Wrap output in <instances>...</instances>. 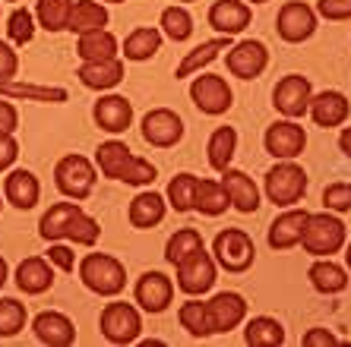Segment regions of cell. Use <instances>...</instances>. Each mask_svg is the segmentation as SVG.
I'll list each match as a JSON object with an SVG mask.
<instances>
[{
	"label": "cell",
	"instance_id": "obj_1",
	"mask_svg": "<svg viewBox=\"0 0 351 347\" xmlns=\"http://www.w3.org/2000/svg\"><path fill=\"white\" fill-rule=\"evenodd\" d=\"M38 234L48 243L73 240V243H80V246H95L98 237H101V227H98V221L92 218V215H86L76 202H58V205H51V209L41 215Z\"/></svg>",
	"mask_w": 351,
	"mask_h": 347
},
{
	"label": "cell",
	"instance_id": "obj_2",
	"mask_svg": "<svg viewBox=\"0 0 351 347\" xmlns=\"http://www.w3.org/2000/svg\"><path fill=\"white\" fill-rule=\"evenodd\" d=\"M95 164L101 168L105 177L123 180V183H133V186H146V183H152V180L158 177L156 164H149L146 158L130 155L127 142H117V139L101 142V146L95 149Z\"/></svg>",
	"mask_w": 351,
	"mask_h": 347
},
{
	"label": "cell",
	"instance_id": "obj_3",
	"mask_svg": "<svg viewBox=\"0 0 351 347\" xmlns=\"http://www.w3.org/2000/svg\"><path fill=\"white\" fill-rule=\"evenodd\" d=\"M80 278L98 297H117V294L127 287V272H123L121 262H117L114 256H108V253H89V256L82 259Z\"/></svg>",
	"mask_w": 351,
	"mask_h": 347
},
{
	"label": "cell",
	"instance_id": "obj_4",
	"mask_svg": "<svg viewBox=\"0 0 351 347\" xmlns=\"http://www.w3.org/2000/svg\"><path fill=\"white\" fill-rule=\"evenodd\" d=\"M304 250L311 256H332L345 246V224L342 218H335L329 211H317V215H307V224H304Z\"/></svg>",
	"mask_w": 351,
	"mask_h": 347
},
{
	"label": "cell",
	"instance_id": "obj_5",
	"mask_svg": "<svg viewBox=\"0 0 351 347\" xmlns=\"http://www.w3.org/2000/svg\"><path fill=\"white\" fill-rule=\"evenodd\" d=\"M95 180H98L95 164H92L89 158H82V155H64L58 162V168H54V183H58V190L76 202L89 199L92 190H95Z\"/></svg>",
	"mask_w": 351,
	"mask_h": 347
},
{
	"label": "cell",
	"instance_id": "obj_6",
	"mask_svg": "<svg viewBox=\"0 0 351 347\" xmlns=\"http://www.w3.org/2000/svg\"><path fill=\"white\" fill-rule=\"evenodd\" d=\"M213 256L225 272H247L256 259V246L250 240V234H244L241 227H228V231L215 234Z\"/></svg>",
	"mask_w": 351,
	"mask_h": 347
},
{
	"label": "cell",
	"instance_id": "obj_7",
	"mask_svg": "<svg viewBox=\"0 0 351 347\" xmlns=\"http://www.w3.org/2000/svg\"><path fill=\"white\" fill-rule=\"evenodd\" d=\"M304 193H307V174H304L301 164L278 162L266 174V196H269V202H276L278 209H288L294 202H301Z\"/></svg>",
	"mask_w": 351,
	"mask_h": 347
},
{
	"label": "cell",
	"instance_id": "obj_8",
	"mask_svg": "<svg viewBox=\"0 0 351 347\" xmlns=\"http://www.w3.org/2000/svg\"><path fill=\"white\" fill-rule=\"evenodd\" d=\"M178 287L187 297H199V294L213 291L215 284V256L206 253V246H199L196 253H190L184 262H178Z\"/></svg>",
	"mask_w": 351,
	"mask_h": 347
},
{
	"label": "cell",
	"instance_id": "obj_9",
	"mask_svg": "<svg viewBox=\"0 0 351 347\" xmlns=\"http://www.w3.org/2000/svg\"><path fill=\"white\" fill-rule=\"evenodd\" d=\"M101 335H105L111 344H133L139 338V331H143V319H139L136 307L130 303H108L101 309Z\"/></svg>",
	"mask_w": 351,
	"mask_h": 347
},
{
	"label": "cell",
	"instance_id": "obj_10",
	"mask_svg": "<svg viewBox=\"0 0 351 347\" xmlns=\"http://www.w3.org/2000/svg\"><path fill=\"white\" fill-rule=\"evenodd\" d=\"M311 98H313L311 79H304L301 73H288L285 79H278V86L272 89V105H276L278 114H285L288 120L304 117V114L311 111Z\"/></svg>",
	"mask_w": 351,
	"mask_h": 347
},
{
	"label": "cell",
	"instance_id": "obj_11",
	"mask_svg": "<svg viewBox=\"0 0 351 347\" xmlns=\"http://www.w3.org/2000/svg\"><path fill=\"white\" fill-rule=\"evenodd\" d=\"M276 29L282 35V41H288V44L307 41L317 32V10H311L304 0H288L285 7L278 10Z\"/></svg>",
	"mask_w": 351,
	"mask_h": 347
},
{
	"label": "cell",
	"instance_id": "obj_12",
	"mask_svg": "<svg viewBox=\"0 0 351 347\" xmlns=\"http://www.w3.org/2000/svg\"><path fill=\"white\" fill-rule=\"evenodd\" d=\"M263 142H266V152H269L276 162H294V158L307 149V133L294 120H276L266 129Z\"/></svg>",
	"mask_w": 351,
	"mask_h": 347
},
{
	"label": "cell",
	"instance_id": "obj_13",
	"mask_svg": "<svg viewBox=\"0 0 351 347\" xmlns=\"http://www.w3.org/2000/svg\"><path fill=\"white\" fill-rule=\"evenodd\" d=\"M190 98H193V105L199 107L203 114H213V117H219V114H225L231 107V101H234V95H231L228 82L221 79V76H213V73H199L193 79V86H190Z\"/></svg>",
	"mask_w": 351,
	"mask_h": 347
},
{
	"label": "cell",
	"instance_id": "obj_14",
	"mask_svg": "<svg viewBox=\"0 0 351 347\" xmlns=\"http://www.w3.org/2000/svg\"><path fill=\"white\" fill-rule=\"evenodd\" d=\"M143 139L156 149H171L184 139V120L171 107H156L143 117Z\"/></svg>",
	"mask_w": 351,
	"mask_h": 347
},
{
	"label": "cell",
	"instance_id": "obj_15",
	"mask_svg": "<svg viewBox=\"0 0 351 347\" xmlns=\"http://www.w3.org/2000/svg\"><path fill=\"white\" fill-rule=\"evenodd\" d=\"M269 66V51L263 41H237L234 48H228V70L241 79H256Z\"/></svg>",
	"mask_w": 351,
	"mask_h": 347
},
{
	"label": "cell",
	"instance_id": "obj_16",
	"mask_svg": "<svg viewBox=\"0 0 351 347\" xmlns=\"http://www.w3.org/2000/svg\"><path fill=\"white\" fill-rule=\"evenodd\" d=\"M133 297H136V303L146 309V313H165L174 300V281L162 272H146L136 281Z\"/></svg>",
	"mask_w": 351,
	"mask_h": 347
},
{
	"label": "cell",
	"instance_id": "obj_17",
	"mask_svg": "<svg viewBox=\"0 0 351 347\" xmlns=\"http://www.w3.org/2000/svg\"><path fill=\"white\" fill-rule=\"evenodd\" d=\"M206 309H209V322H213V335H219V331H231L237 329V325L247 319V300L241 297V294H231V291H221L215 294L209 303H206Z\"/></svg>",
	"mask_w": 351,
	"mask_h": 347
},
{
	"label": "cell",
	"instance_id": "obj_18",
	"mask_svg": "<svg viewBox=\"0 0 351 347\" xmlns=\"http://www.w3.org/2000/svg\"><path fill=\"white\" fill-rule=\"evenodd\" d=\"M221 186H225V193H228V202L234 205L237 211H244V215H254V211L260 209V190H256L254 177H247L244 170H237V168L221 170Z\"/></svg>",
	"mask_w": 351,
	"mask_h": 347
},
{
	"label": "cell",
	"instance_id": "obj_19",
	"mask_svg": "<svg viewBox=\"0 0 351 347\" xmlns=\"http://www.w3.org/2000/svg\"><path fill=\"white\" fill-rule=\"evenodd\" d=\"M92 117L105 133H123L133 123V105L123 95H101L92 107Z\"/></svg>",
	"mask_w": 351,
	"mask_h": 347
},
{
	"label": "cell",
	"instance_id": "obj_20",
	"mask_svg": "<svg viewBox=\"0 0 351 347\" xmlns=\"http://www.w3.org/2000/svg\"><path fill=\"white\" fill-rule=\"evenodd\" d=\"M32 331H35V338L48 347H70L76 338L73 322L64 313H54V309H45V313L35 316Z\"/></svg>",
	"mask_w": 351,
	"mask_h": 347
},
{
	"label": "cell",
	"instance_id": "obj_21",
	"mask_svg": "<svg viewBox=\"0 0 351 347\" xmlns=\"http://www.w3.org/2000/svg\"><path fill=\"white\" fill-rule=\"evenodd\" d=\"M250 7L244 0H215L209 7V25L221 35H237L250 25Z\"/></svg>",
	"mask_w": 351,
	"mask_h": 347
},
{
	"label": "cell",
	"instance_id": "obj_22",
	"mask_svg": "<svg viewBox=\"0 0 351 347\" xmlns=\"http://www.w3.org/2000/svg\"><path fill=\"white\" fill-rule=\"evenodd\" d=\"M348 98L342 95V92H319V95L311 98V117L317 127H342L345 120H348Z\"/></svg>",
	"mask_w": 351,
	"mask_h": 347
},
{
	"label": "cell",
	"instance_id": "obj_23",
	"mask_svg": "<svg viewBox=\"0 0 351 347\" xmlns=\"http://www.w3.org/2000/svg\"><path fill=\"white\" fill-rule=\"evenodd\" d=\"M3 196H7L10 205L29 211V209H35V202L41 196V183L32 170H25V168L10 170V177L3 180Z\"/></svg>",
	"mask_w": 351,
	"mask_h": 347
},
{
	"label": "cell",
	"instance_id": "obj_24",
	"mask_svg": "<svg viewBox=\"0 0 351 347\" xmlns=\"http://www.w3.org/2000/svg\"><path fill=\"white\" fill-rule=\"evenodd\" d=\"M307 215H311V211H304V209H288L285 215H278L269 227V246L272 250H291V246H298L301 237H304Z\"/></svg>",
	"mask_w": 351,
	"mask_h": 347
},
{
	"label": "cell",
	"instance_id": "obj_25",
	"mask_svg": "<svg viewBox=\"0 0 351 347\" xmlns=\"http://www.w3.org/2000/svg\"><path fill=\"white\" fill-rule=\"evenodd\" d=\"M80 82L86 89H95V92H105V89H114L121 86L123 79V60L111 57V60H95V64H82L76 70Z\"/></svg>",
	"mask_w": 351,
	"mask_h": 347
},
{
	"label": "cell",
	"instance_id": "obj_26",
	"mask_svg": "<svg viewBox=\"0 0 351 347\" xmlns=\"http://www.w3.org/2000/svg\"><path fill=\"white\" fill-rule=\"evenodd\" d=\"M54 284V272H51L48 259L29 256L25 262H19L16 268V287L23 294H45Z\"/></svg>",
	"mask_w": 351,
	"mask_h": 347
},
{
	"label": "cell",
	"instance_id": "obj_27",
	"mask_svg": "<svg viewBox=\"0 0 351 347\" xmlns=\"http://www.w3.org/2000/svg\"><path fill=\"white\" fill-rule=\"evenodd\" d=\"M231 48V35H221V38H213V41H203V44H196L193 51H187V57L178 64V79L184 76H193V73H203V66H209L221 51Z\"/></svg>",
	"mask_w": 351,
	"mask_h": 347
},
{
	"label": "cell",
	"instance_id": "obj_28",
	"mask_svg": "<svg viewBox=\"0 0 351 347\" xmlns=\"http://www.w3.org/2000/svg\"><path fill=\"white\" fill-rule=\"evenodd\" d=\"M0 98H25V101H51L60 105L70 98V92L60 86H35V82H0Z\"/></svg>",
	"mask_w": 351,
	"mask_h": 347
},
{
	"label": "cell",
	"instance_id": "obj_29",
	"mask_svg": "<svg viewBox=\"0 0 351 347\" xmlns=\"http://www.w3.org/2000/svg\"><path fill=\"white\" fill-rule=\"evenodd\" d=\"M108 25V10L98 0H73V13H70V32L86 35V32H98Z\"/></svg>",
	"mask_w": 351,
	"mask_h": 347
},
{
	"label": "cell",
	"instance_id": "obj_30",
	"mask_svg": "<svg viewBox=\"0 0 351 347\" xmlns=\"http://www.w3.org/2000/svg\"><path fill=\"white\" fill-rule=\"evenodd\" d=\"M165 205H168V202L158 193H139L136 199L130 202V211H127V215H130V224L136 227V231H149V227L162 224Z\"/></svg>",
	"mask_w": 351,
	"mask_h": 347
},
{
	"label": "cell",
	"instance_id": "obj_31",
	"mask_svg": "<svg viewBox=\"0 0 351 347\" xmlns=\"http://www.w3.org/2000/svg\"><path fill=\"white\" fill-rule=\"evenodd\" d=\"M76 54L82 57V64L111 60V57H117V38L108 32V29H98V32H86V35H80Z\"/></svg>",
	"mask_w": 351,
	"mask_h": 347
},
{
	"label": "cell",
	"instance_id": "obj_32",
	"mask_svg": "<svg viewBox=\"0 0 351 347\" xmlns=\"http://www.w3.org/2000/svg\"><path fill=\"white\" fill-rule=\"evenodd\" d=\"M244 341L250 347H278L285 344V329L272 316H254L244 329Z\"/></svg>",
	"mask_w": 351,
	"mask_h": 347
},
{
	"label": "cell",
	"instance_id": "obj_33",
	"mask_svg": "<svg viewBox=\"0 0 351 347\" xmlns=\"http://www.w3.org/2000/svg\"><path fill=\"white\" fill-rule=\"evenodd\" d=\"M307 278H311L313 291L319 294H339L348 287V274H345L342 266H335L332 259H319V262H313L311 272H307Z\"/></svg>",
	"mask_w": 351,
	"mask_h": 347
},
{
	"label": "cell",
	"instance_id": "obj_34",
	"mask_svg": "<svg viewBox=\"0 0 351 347\" xmlns=\"http://www.w3.org/2000/svg\"><path fill=\"white\" fill-rule=\"evenodd\" d=\"M158 48H162V32L152 25H139L123 41V57L127 60H149Z\"/></svg>",
	"mask_w": 351,
	"mask_h": 347
},
{
	"label": "cell",
	"instance_id": "obj_35",
	"mask_svg": "<svg viewBox=\"0 0 351 347\" xmlns=\"http://www.w3.org/2000/svg\"><path fill=\"white\" fill-rule=\"evenodd\" d=\"M234 149H237V129L234 127H219L209 136V164L215 170H228L231 168V158H234Z\"/></svg>",
	"mask_w": 351,
	"mask_h": 347
},
{
	"label": "cell",
	"instance_id": "obj_36",
	"mask_svg": "<svg viewBox=\"0 0 351 347\" xmlns=\"http://www.w3.org/2000/svg\"><path fill=\"white\" fill-rule=\"evenodd\" d=\"M228 193H225V186L215 183V180H199L196 183V199H193V209L199 215H221V211L228 209Z\"/></svg>",
	"mask_w": 351,
	"mask_h": 347
},
{
	"label": "cell",
	"instance_id": "obj_37",
	"mask_svg": "<svg viewBox=\"0 0 351 347\" xmlns=\"http://www.w3.org/2000/svg\"><path fill=\"white\" fill-rule=\"evenodd\" d=\"M178 319H180V325L190 331V338H209V335H213L209 309H206L203 300H187V303L178 309Z\"/></svg>",
	"mask_w": 351,
	"mask_h": 347
},
{
	"label": "cell",
	"instance_id": "obj_38",
	"mask_svg": "<svg viewBox=\"0 0 351 347\" xmlns=\"http://www.w3.org/2000/svg\"><path fill=\"white\" fill-rule=\"evenodd\" d=\"M70 13H73V0H38L35 16H38L41 29L48 32H60L70 25Z\"/></svg>",
	"mask_w": 351,
	"mask_h": 347
},
{
	"label": "cell",
	"instance_id": "obj_39",
	"mask_svg": "<svg viewBox=\"0 0 351 347\" xmlns=\"http://www.w3.org/2000/svg\"><path fill=\"white\" fill-rule=\"evenodd\" d=\"M203 246V234L196 231V227H180L178 234L168 237V246H165V259L171 262V266H178V262H184V259L190 256V253H196Z\"/></svg>",
	"mask_w": 351,
	"mask_h": 347
},
{
	"label": "cell",
	"instance_id": "obj_40",
	"mask_svg": "<svg viewBox=\"0 0 351 347\" xmlns=\"http://www.w3.org/2000/svg\"><path fill=\"white\" fill-rule=\"evenodd\" d=\"M158 25H162V35H168L171 41H187L193 35V16L184 7H165Z\"/></svg>",
	"mask_w": 351,
	"mask_h": 347
},
{
	"label": "cell",
	"instance_id": "obj_41",
	"mask_svg": "<svg viewBox=\"0 0 351 347\" xmlns=\"http://www.w3.org/2000/svg\"><path fill=\"white\" fill-rule=\"evenodd\" d=\"M196 183H199V177H193V174H178L168 183V205L174 211H190L196 199Z\"/></svg>",
	"mask_w": 351,
	"mask_h": 347
},
{
	"label": "cell",
	"instance_id": "obj_42",
	"mask_svg": "<svg viewBox=\"0 0 351 347\" xmlns=\"http://www.w3.org/2000/svg\"><path fill=\"white\" fill-rule=\"evenodd\" d=\"M25 325V307L13 297L0 300V338H13Z\"/></svg>",
	"mask_w": 351,
	"mask_h": 347
},
{
	"label": "cell",
	"instance_id": "obj_43",
	"mask_svg": "<svg viewBox=\"0 0 351 347\" xmlns=\"http://www.w3.org/2000/svg\"><path fill=\"white\" fill-rule=\"evenodd\" d=\"M7 35H10V41H13V44H29V41H32V35H35V16L25 7L13 10V13H10V19H7Z\"/></svg>",
	"mask_w": 351,
	"mask_h": 347
},
{
	"label": "cell",
	"instance_id": "obj_44",
	"mask_svg": "<svg viewBox=\"0 0 351 347\" xmlns=\"http://www.w3.org/2000/svg\"><path fill=\"white\" fill-rule=\"evenodd\" d=\"M326 211H351V183H329L323 190Z\"/></svg>",
	"mask_w": 351,
	"mask_h": 347
},
{
	"label": "cell",
	"instance_id": "obj_45",
	"mask_svg": "<svg viewBox=\"0 0 351 347\" xmlns=\"http://www.w3.org/2000/svg\"><path fill=\"white\" fill-rule=\"evenodd\" d=\"M317 13L323 19L342 23V19H351V0H317Z\"/></svg>",
	"mask_w": 351,
	"mask_h": 347
},
{
	"label": "cell",
	"instance_id": "obj_46",
	"mask_svg": "<svg viewBox=\"0 0 351 347\" xmlns=\"http://www.w3.org/2000/svg\"><path fill=\"white\" fill-rule=\"evenodd\" d=\"M48 259H51V266H58L60 272H73L76 268V256L70 246H64V243H51V250H48Z\"/></svg>",
	"mask_w": 351,
	"mask_h": 347
},
{
	"label": "cell",
	"instance_id": "obj_47",
	"mask_svg": "<svg viewBox=\"0 0 351 347\" xmlns=\"http://www.w3.org/2000/svg\"><path fill=\"white\" fill-rule=\"evenodd\" d=\"M19 70V57L7 41H0V82H10Z\"/></svg>",
	"mask_w": 351,
	"mask_h": 347
},
{
	"label": "cell",
	"instance_id": "obj_48",
	"mask_svg": "<svg viewBox=\"0 0 351 347\" xmlns=\"http://www.w3.org/2000/svg\"><path fill=\"white\" fill-rule=\"evenodd\" d=\"M16 158H19V142L13 139V133H0V170H7Z\"/></svg>",
	"mask_w": 351,
	"mask_h": 347
},
{
	"label": "cell",
	"instance_id": "obj_49",
	"mask_svg": "<svg viewBox=\"0 0 351 347\" xmlns=\"http://www.w3.org/2000/svg\"><path fill=\"white\" fill-rule=\"evenodd\" d=\"M19 127V114L7 98H0V133H13Z\"/></svg>",
	"mask_w": 351,
	"mask_h": 347
},
{
	"label": "cell",
	"instance_id": "obj_50",
	"mask_svg": "<svg viewBox=\"0 0 351 347\" xmlns=\"http://www.w3.org/2000/svg\"><path fill=\"white\" fill-rule=\"evenodd\" d=\"M335 344V335L329 329H311L304 335V347H332Z\"/></svg>",
	"mask_w": 351,
	"mask_h": 347
},
{
	"label": "cell",
	"instance_id": "obj_51",
	"mask_svg": "<svg viewBox=\"0 0 351 347\" xmlns=\"http://www.w3.org/2000/svg\"><path fill=\"white\" fill-rule=\"evenodd\" d=\"M339 149H342V152L351 158V127L342 129V136H339Z\"/></svg>",
	"mask_w": 351,
	"mask_h": 347
},
{
	"label": "cell",
	"instance_id": "obj_52",
	"mask_svg": "<svg viewBox=\"0 0 351 347\" xmlns=\"http://www.w3.org/2000/svg\"><path fill=\"white\" fill-rule=\"evenodd\" d=\"M7 284V262H3V256H0V287Z\"/></svg>",
	"mask_w": 351,
	"mask_h": 347
},
{
	"label": "cell",
	"instance_id": "obj_53",
	"mask_svg": "<svg viewBox=\"0 0 351 347\" xmlns=\"http://www.w3.org/2000/svg\"><path fill=\"white\" fill-rule=\"evenodd\" d=\"M345 262H348V272H351V243H348V253H345Z\"/></svg>",
	"mask_w": 351,
	"mask_h": 347
},
{
	"label": "cell",
	"instance_id": "obj_54",
	"mask_svg": "<svg viewBox=\"0 0 351 347\" xmlns=\"http://www.w3.org/2000/svg\"><path fill=\"white\" fill-rule=\"evenodd\" d=\"M108 3H123V0H108Z\"/></svg>",
	"mask_w": 351,
	"mask_h": 347
},
{
	"label": "cell",
	"instance_id": "obj_55",
	"mask_svg": "<svg viewBox=\"0 0 351 347\" xmlns=\"http://www.w3.org/2000/svg\"><path fill=\"white\" fill-rule=\"evenodd\" d=\"M250 3H266V0H250Z\"/></svg>",
	"mask_w": 351,
	"mask_h": 347
},
{
	"label": "cell",
	"instance_id": "obj_56",
	"mask_svg": "<svg viewBox=\"0 0 351 347\" xmlns=\"http://www.w3.org/2000/svg\"><path fill=\"white\" fill-rule=\"evenodd\" d=\"M180 3H190V0H180Z\"/></svg>",
	"mask_w": 351,
	"mask_h": 347
}]
</instances>
